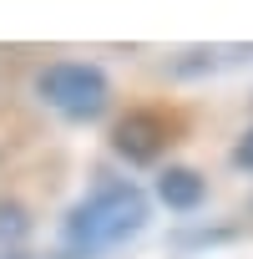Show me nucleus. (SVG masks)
Returning a JSON list of instances; mask_svg holds the SVG:
<instances>
[{"mask_svg": "<svg viewBox=\"0 0 253 259\" xmlns=\"http://www.w3.org/2000/svg\"><path fill=\"white\" fill-rule=\"evenodd\" d=\"M147 229V198L132 183H101L66 213V244L76 254H101Z\"/></svg>", "mask_w": 253, "mask_h": 259, "instance_id": "f257e3e1", "label": "nucleus"}, {"mask_svg": "<svg viewBox=\"0 0 253 259\" xmlns=\"http://www.w3.org/2000/svg\"><path fill=\"white\" fill-rule=\"evenodd\" d=\"M36 92H41L46 107H56V112L71 117V122H91V117H101L106 102H111V81H106V71L91 66V61H51V66L36 76Z\"/></svg>", "mask_w": 253, "mask_h": 259, "instance_id": "f03ea898", "label": "nucleus"}, {"mask_svg": "<svg viewBox=\"0 0 253 259\" xmlns=\"http://www.w3.org/2000/svg\"><path fill=\"white\" fill-rule=\"evenodd\" d=\"M203 178L193 173V168H167L162 178H157V198L167 203V208H198L203 203Z\"/></svg>", "mask_w": 253, "mask_h": 259, "instance_id": "7ed1b4c3", "label": "nucleus"}, {"mask_svg": "<svg viewBox=\"0 0 253 259\" xmlns=\"http://www.w3.org/2000/svg\"><path fill=\"white\" fill-rule=\"evenodd\" d=\"M0 234H26V219H21V208H0Z\"/></svg>", "mask_w": 253, "mask_h": 259, "instance_id": "20e7f679", "label": "nucleus"}, {"mask_svg": "<svg viewBox=\"0 0 253 259\" xmlns=\"http://www.w3.org/2000/svg\"><path fill=\"white\" fill-rule=\"evenodd\" d=\"M233 163H238V168H253V127L243 133V143L233 148Z\"/></svg>", "mask_w": 253, "mask_h": 259, "instance_id": "39448f33", "label": "nucleus"}]
</instances>
